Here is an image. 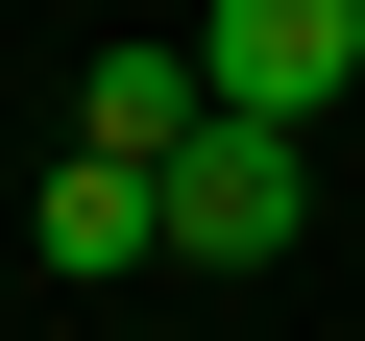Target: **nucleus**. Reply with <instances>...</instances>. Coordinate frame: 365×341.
<instances>
[{
  "mask_svg": "<svg viewBox=\"0 0 365 341\" xmlns=\"http://www.w3.org/2000/svg\"><path fill=\"white\" fill-rule=\"evenodd\" d=\"M292 195H317V122H195V146H170V244H195V268H268Z\"/></svg>",
  "mask_w": 365,
  "mask_h": 341,
  "instance_id": "1",
  "label": "nucleus"
},
{
  "mask_svg": "<svg viewBox=\"0 0 365 341\" xmlns=\"http://www.w3.org/2000/svg\"><path fill=\"white\" fill-rule=\"evenodd\" d=\"M195 73H220V122H317L365 73V0H195Z\"/></svg>",
  "mask_w": 365,
  "mask_h": 341,
  "instance_id": "2",
  "label": "nucleus"
},
{
  "mask_svg": "<svg viewBox=\"0 0 365 341\" xmlns=\"http://www.w3.org/2000/svg\"><path fill=\"white\" fill-rule=\"evenodd\" d=\"M195 122H220V73H195V25H170V49H98V98H73V146H122V170H170Z\"/></svg>",
  "mask_w": 365,
  "mask_h": 341,
  "instance_id": "3",
  "label": "nucleus"
},
{
  "mask_svg": "<svg viewBox=\"0 0 365 341\" xmlns=\"http://www.w3.org/2000/svg\"><path fill=\"white\" fill-rule=\"evenodd\" d=\"M25 244H49L73 292H98V268H146V244H170V170H122V146H73V170H49V220H25Z\"/></svg>",
  "mask_w": 365,
  "mask_h": 341,
  "instance_id": "4",
  "label": "nucleus"
}]
</instances>
